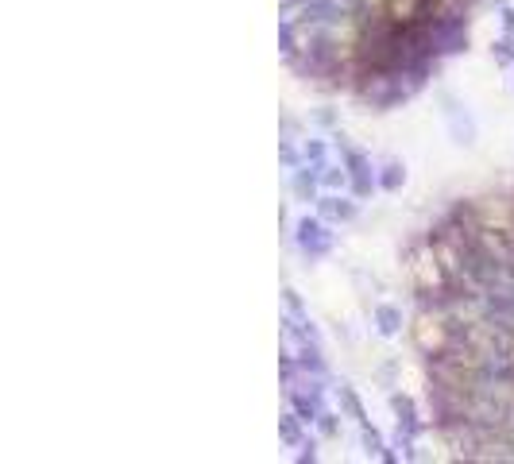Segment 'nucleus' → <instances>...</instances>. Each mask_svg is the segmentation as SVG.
I'll return each mask as SVG.
<instances>
[]
</instances>
